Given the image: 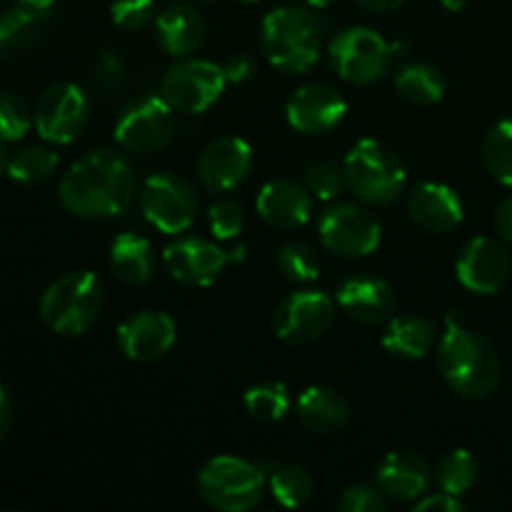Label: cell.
Here are the masks:
<instances>
[{
	"label": "cell",
	"instance_id": "obj_47",
	"mask_svg": "<svg viewBox=\"0 0 512 512\" xmlns=\"http://www.w3.org/2000/svg\"><path fill=\"white\" fill-rule=\"evenodd\" d=\"M440 3H443L448 10H453V13H460L463 8H468L470 0H440Z\"/></svg>",
	"mask_w": 512,
	"mask_h": 512
},
{
	"label": "cell",
	"instance_id": "obj_40",
	"mask_svg": "<svg viewBox=\"0 0 512 512\" xmlns=\"http://www.w3.org/2000/svg\"><path fill=\"white\" fill-rule=\"evenodd\" d=\"M123 75L125 68L120 55H115L113 50H103V53L98 55V60H95L93 83L98 85L100 90H105V93H110V90H115L123 83Z\"/></svg>",
	"mask_w": 512,
	"mask_h": 512
},
{
	"label": "cell",
	"instance_id": "obj_5",
	"mask_svg": "<svg viewBox=\"0 0 512 512\" xmlns=\"http://www.w3.org/2000/svg\"><path fill=\"white\" fill-rule=\"evenodd\" d=\"M348 190L365 205H390L403 195L405 173L403 160L383 140L363 138L350 148L343 160Z\"/></svg>",
	"mask_w": 512,
	"mask_h": 512
},
{
	"label": "cell",
	"instance_id": "obj_8",
	"mask_svg": "<svg viewBox=\"0 0 512 512\" xmlns=\"http://www.w3.org/2000/svg\"><path fill=\"white\" fill-rule=\"evenodd\" d=\"M140 213L165 235H183L198 218V195L185 178L175 173H158L140 188Z\"/></svg>",
	"mask_w": 512,
	"mask_h": 512
},
{
	"label": "cell",
	"instance_id": "obj_34",
	"mask_svg": "<svg viewBox=\"0 0 512 512\" xmlns=\"http://www.w3.org/2000/svg\"><path fill=\"white\" fill-rule=\"evenodd\" d=\"M305 188L310 190L315 200H323V203H333L340 195L348 190L345 183V170L343 165H338L335 160H315L313 165H308L305 170Z\"/></svg>",
	"mask_w": 512,
	"mask_h": 512
},
{
	"label": "cell",
	"instance_id": "obj_20",
	"mask_svg": "<svg viewBox=\"0 0 512 512\" xmlns=\"http://www.w3.org/2000/svg\"><path fill=\"white\" fill-rule=\"evenodd\" d=\"M435 473L430 465L410 450H393L385 455L375 470V485L388 495L393 503H415L430 493Z\"/></svg>",
	"mask_w": 512,
	"mask_h": 512
},
{
	"label": "cell",
	"instance_id": "obj_16",
	"mask_svg": "<svg viewBox=\"0 0 512 512\" xmlns=\"http://www.w3.org/2000/svg\"><path fill=\"white\" fill-rule=\"evenodd\" d=\"M118 348L133 363H158L173 350L178 328L168 313L140 310L118 325Z\"/></svg>",
	"mask_w": 512,
	"mask_h": 512
},
{
	"label": "cell",
	"instance_id": "obj_17",
	"mask_svg": "<svg viewBox=\"0 0 512 512\" xmlns=\"http://www.w3.org/2000/svg\"><path fill=\"white\" fill-rule=\"evenodd\" d=\"M290 128L303 135H328L348 115V100L328 83H308L290 95L285 105Z\"/></svg>",
	"mask_w": 512,
	"mask_h": 512
},
{
	"label": "cell",
	"instance_id": "obj_43",
	"mask_svg": "<svg viewBox=\"0 0 512 512\" xmlns=\"http://www.w3.org/2000/svg\"><path fill=\"white\" fill-rule=\"evenodd\" d=\"M495 230H498L500 240L512 245V195L498 205V213H495Z\"/></svg>",
	"mask_w": 512,
	"mask_h": 512
},
{
	"label": "cell",
	"instance_id": "obj_1",
	"mask_svg": "<svg viewBox=\"0 0 512 512\" xmlns=\"http://www.w3.org/2000/svg\"><path fill=\"white\" fill-rule=\"evenodd\" d=\"M138 193V173L118 148H93L80 155L60 180V203L85 220L125 213Z\"/></svg>",
	"mask_w": 512,
	"mask_h": 512
},
{
	"label": "cell",
	"instance_id": "obj_45",
	"mask_svg": "<svg viewBox=\"0 0 512 512\" xmlns=\"http://www.w3.org/2000/svg\"><path fill=\"white\" fill-rule=\"evenodd\" d=\"M360 8L370 10V13H393L398 10L405 0H355Z\"/></svg>",
	"mask_w": 512,
	"mask_h": 512
},
{
	"label": "cell",
	"instance_id": "obj_3",
	"mask_svg": "<svg viewBox=\"0 0 512 512\" xmlns=\"http://www.w3.org/2000/svg\"><path fill=\"white\" fill-rule=\"evenodd\" d=\"M325 23L315 8L283 5L265 15L260 48L273 68L285 75H303L318 63Z\"/></svg>",
	"mask_w": 512,
	"mask_h": 512
},
{
	"label": "cell",
	"instance_id": "obj_50",
	"mask_svg": "<svg viewBox=\"0 0 512 512\" xmlns=\"http://www.w3.org/2000/svg\"><path fill=\"white\" fill-rule=\"evenodd\" d=\"M190 3H195V5H210V3H215V0H190Z\"/></svg>",
	"mask_w": 512,
	"mask_h": 512
},
{
	"label": "cell",
	"instance_id": "obj_14",
	"mask_svg": "<svg viewBox=\"0 0 512 512\" xmlns=\"http://www.w3.org/2000/svg\"><path fill=\"white\" fill-rule=\"evenodd\" d=\"M88 115L90 105L83 90L63 80L40 93L33 110V125L45 143L70 145L83 135Z\"/></svg>",
	"mask_w": 512,
	"mask_h": 512
},
{
	"label": "cell",
	"instance_id": "obj_41",
	"mask_svg": "<svg viewBox=\"0 0 512 512\" xmlns=\"http://www.w3.org/2000/svg\"><path fill=\"white\" fill-rule=\"evenodd\" d=\"M463 510L465 505L460 503V498L445 493V490H440V493H425L423 498L415 500V508H413V512H463Z\"/></svg>",
	"mask_w": 512,
	"mask_h": 512
},
{
	"label": "cell",
	"instance_id": "obj_21",
	"mask_svg": "<svg viewBox=\"0 0 512 512\" xmlns=\"http://www.w3.org/2000/svg\"><path fill=\"white\" fill-rule=\"evenodd\" d=\"M395 305L398 300H395L393 288L383 278H373V275H355L338 288V308L355 323H388L395 315Z\"/></svg>",
	"mask_w": 512,
	"mask_h": 512
},
{
	"label": "cell",
	"instance_id": "obj_35",
	"mask_svg": "<svg viewBox=\"0 0 512 512\" xmlns=\"http://www.w3.org/2000/svg\"><path fill=\"white\" fill-rule=\"evenodd\" d=\"M278 268L290 283H313L320 275V260L310 245L305 243H288L278 253Z\"/></svg>",
	"mask_w": 512,
	"mask_h": 512
},
{
	"label": "cell",
	"instance_id": "obj_33",
	"mask_svg": "<svg viewBox=\"0 0 512 512\" xmlns=\"http://www.w3.org/2000/svg\"><path fill=\"white\" fill-rule=\"evenodd\" d=\"M483 160L488 173L512 188V120H500L483 140Z\"/></svg>",
	"mask_w": 512,
	"mask_h": 512
},
{
	"label": "cell",
	"instance_id": "obj_19",
	"mask_svg": "<svg viewBox=\"0 0 512 512\" xmlns=\"http://www.w3.org/2000/svg\"><path fill=\"white\" fill-rule=\"evenodd\" d=\"M313 200L305 185L290 178H275L260 188L255 208L273 230H298L313 215Z\"/></svg>",
	"mask_w": 512,
	"mask_h": 512
},
{
	"label": "cell",
	"instance_id": "obj_7",
	"mask_svg": "<svg viewBox=\"0 0 512 512\" xmlns=\"http://www.w3.org/2000/svg\"><path fill=\"white\" fill-rule=\"evenodd\" d=\"M398 45L388 43L378 30L353 25L330 40L328 55L335 73L350 85H373L390 73Z\"/></svg>",
	"mask_w": 512,
	"mask_h": 512
},
{
	"label": "cell",
	"instance_id": "obj_42",
	"mask_svg": "<svg viewBox=\"0 0 512 512\" xmlns=\"http://www.w3.org/2000/svg\"><path fill=\"white\" fill-rule=\"evenodd\" d=\"M223 70H225V78H228V83L240 85V83H245V80L253 78L255 60L250 58L248 53H235V55H230L228 63L223 65Z\"/></svg>",
	"mask_w": 512,
	"mask_h": 512
},
{
	"label": "cell",
	"instance_id": "obj_39",
	"mask_svg": "<svg viewBox=\"0 0 512 512\" xmlns=\"http://www.w3.org/2000/svg\"><path fill=\"white\" fill-rule=\"evenodd\" d=\"M155 0H113L110 18L123 30H140L155 20Z\"/></svg>",
	"mask_w": 512,
	"mask_h": 512
},
{
	"label": "cell",
	"instance_id": "obj_31",
	"mask_svg": "<svg viewBox=\"0 0 512 512\" xmlns=\"http://www.w3.org/2000/svg\"><path fill=\"white\" fill-rule=\"evenodd\" d=\"M268 490L283 508H303L315 493V480L300 465H278L268 475Z\"/></svg>",
	"mask_w": 512,
	"mask_h": 512
},
{
	"label": "cell",
	"instance_id": "obj_23",
	"mask_svg": "<svg viewBox=\"0 0 512 512\" xmlns=\"http://www.w3.org/2000/svg\"><path fill=\"white\" fill-rule=\"evenodd\" d=\"M408 210L428 233H450L463 223V200L443 183L415 185L408 193Z\"/></svg>",
	"mask_w": 512,
	"mask_h": 512
},
{
	"label": "cell",
	"instance_id": "obj_29",
	"mask_svg": "<svg viewBox=\"0 0 512 512\" xmlns=\"http://www.w3.org/2000/svg\"><path fill=\"white\" fill-rule=\"evenodd\" d=\"M243 405L245 413L250 415V420H255V423L260 425H273L280 423V420L290 413L293 398H290V390L285 383L265 380V383L253 385V388L245 393Z\"/></svg>",
	"mask_w": 512,
	"mask_h": 512
},
{
	"label": "cell",
	"instance_id": "obj_18",
	"mask_svg": "<svg viewBox=\"0 0 512 512\" xmlns=\"http://www.w3.org/2000/svg\"><path fill=\"white\" fill-rule=\"evenodd\" d=\"M455 273L470 293L495 295L505 288L510 278V255L500 240L478 235L460 250Z\"/></svg>",
	"mask_w": 512,
	"mask_h": 512
},
{
	"label": "cell",
	"instance_id": "obj_27",
	"mask_svg": "<svg viewBox=\"0 0 512 512\" xmlns=\"http://www.w3.org/2000/svg\"><path fill=\"white\" fill-rule=\"evenodd\" d=\"M395 88L415 105H438L445 98V78L435 65L425 60H410L395 73Z\"/></svg>",
	"mask_w": 512,
	"mask_h": 512
},
{
	"label": "cell",
	"instance_id": "obj_9",
	"mask_svg": "<svg viewBox=\"0 0 512 512\" xmlns=\"http://www.w3.org/2000/svg\"><path fill=\"white\" fill-rule=\"evenodd\" d=\"M225 85H228V78H225L223 65L213 63V60L180 58L165 73L160 93H163L165 103L178 113L200 115L218 103Z\"/></svg>",
	"mask_w": 512,
	"mask_h": 512
},
{
	"label": "cell",
	"instance_id": "obj_6",
	"mask_svg": "<svg viewBox=\"0 0 512 512\" xmlns=\"http://www.w3.org/2000/svg\"><path fill=\"white\" fill-rule=\"evenodd\" d=\"M268 490V478L250 460L218 455L198 473V493L210 508L220 512H245L258 508Z\"/></svg>",
	"mask_w": 512,
	"mask_h": 512
},
{
	"label": "cell",
	"instance_id": "obj_28",
	"mask_svg": "<svg viewBox=\"0 0 512 512\" xmlns=\"http://www.w3.org/2000/svg\"><path fill=\"white\" fill-rule=\"evenodd\" d=\"M43 18L45 15L20 5L0 15V58H13L38 45L45 33Z\"/></svg>",
	"mask_w": 512,
	"mask_h": 512
},
{
	"label": "cell",
	"instance_id": "obj_52",
	"mask_svg": "<svg viewBox=\"0 0 512 512\" xmlns=\"http://www.w3.org/2000/svg\"><path fill=\"white\" fill-rule=\"evenodd\" d=\"M0 3H3V0H0Z\"/></svg>",
	"mask_w": 512,
	"mask_h": 512
},
{
	"label": "cell",
	"instance_id": "obj_12",
	"mask_svg": "<svg viewBox=\"0 0 512 512\" xmlns=\"http://www.w3.org/2000/svg\"><path fill=\"white\" fill-rule=\"evenodd\" d=\"M243 258L245 248L223 250L218 243L198 238V235L178 238L163 253V263L170 278L190 285V288H208V285L218 283L225 268Z\"/></svg>",
	"mask_w": 512,
	"mask_h": 512
},
{
	"label": "cell",
	"instance_id": "obj_10",
	"mask_svg": "<svg viewBox=\"0 0 512 512\" xmlns=\"http://www.w3.org/2000/svg\"><path fill=\"white\" fill-rule=\"evenodd\" d=\"M318 235L325 250L338 258H365L375 253L383 225L360 203H333L318 220Z\"/></svg>",
	"mask_w": 512,
	"mask_h": 512
},
{
	"label": "cell",
	"instance_id": "obj_13",
	"mask_svg": "<svg viewBox=\"0 0 512 512\" xmlns=\"http://www.w3.org/2000/svg\"><path fill=\"white\" fill-rule=\"evenodd\" d=\"M333 323L335 300L323 290H295L273 310V333L295 348L320 340Z\"/></svg>",
	"mask_w": 512,
	"mask_h": 512
},
{
	"label": "cell",
	"instance_id": "obj_37",
	"mask_svg": "<svg viewBox=\"0 0 512 512\" xmlns=\"http://www.w3.org/2000/svg\"><path fill=\"white\" fill-rule=\"evenodd\" d=\"M208 228L218 240H233L243 233L245 213L238 200L220 195L208 210Z\"/></svg>",
	"mask_w": 512,
	"mask_h": 512
},
{
	"label": "cell",
	"instance_id": "obj_44",
	"mask_svg": "<svg viewBox=\"0 0 512 512\" xmlns=\"http://www.w3.org/2000/svg\"><path fill=\"white\" fill-rule=\"evenodd\" d=\"M13 415V398H10L8 388L0 383V443H3V438L13 428Z\"/></svg>",
	"mask_w": 512,
	"mask_h": 512
},
{
	"label": "cell",
	"instance_id": "obj_38",
	"mask_svg": "<svg viewBox=\"0 0 512 512\" xmlns=\"http://www.w3.org/2000/svg\"><path fill=\"white\" fill-rule=\"evenodd\" d=\"M393 500L378 485L358 483L343 490L338 500V510L343 512H388Z\"/></svg>",
	"mask_w": 512,
	"mask_h": 512
},
{
	"label": "cell",
	"instance_id": "obj_4",
	"mask_svg": "<svg viewBox=\"0 0 512 512\" xmlns=\"http://www.w3.org/2000/svg\"><path fill=\"white\" fill-rule=\"evenodd\" d=\"M103 303L105 293L98 275L90 270H73L45 288L38 313L50 333L75 338L93 328L103 313Z\"/></svg>",
	"mask_w": 512,
	"mask_h": 512
},
{
	"label": "cell",
	"instance_id": "obj_32",
	"mask_svg": "<svg viewBox=\"0 0 512 512\" xmlns=\"http://www.w3.org/2000/svg\"><path fill=\"white\" fill-rule=\"evenodd\" d=\"M58 163L60 158L55 150L45 148V145H28L10 158L8 178L20 185L45 183L55 173Z\"/></svg>",
	"mask_w": 512,
	"mask_h": 512
},
{
	"label": "cell",
	"instance_id": "obj_48",
	"mask_svg": "<svg viewBox=\"0 0 512 512\" xmlns=\"http://www.w3.org/2000/svg\"><path fill=\"white\" fill-rule=\"evenodd\" d=\"M8 165H10V158L8 153H5L3 143H0V180H3V175H8Z\"/></svg>",
	"mask_w": 512,
	"mask_h": 512
},
{
	"label": "cell",
	"instance_id": "obj_51",
	"mask_svg": "<svg viewBox=\"0 0 512 512\" xmlns=\"http://www.w3.org/2000/svg\"><path fill=\"white\" fill-rule=\"evenodd\" d=\"M245 3H258V0H245Z\"/></svg>",
	"mask_w": 512,
	"mask_h": 512
},
{
	"label": "cell",
	"instance_id": "obj_25",
	"mask_svg": "<svg viewBox=\"0 0 512 512\" xmlns=\"http://www.w3.org/2000/svg\"><path fill=\"white\" fill-rule=\"evenodd\" d=\"M438 340V328L430 318L423 315H398L388 320V328L383 333L385 353L403 360H420L433 350Z\"/></svg>",
	"mask_w": 512,
	"mask_h": 512
},
{
	"label": "cell",
	"instance_id": "obj_49",
	"mask_svg": "<svg viewBox=\"0 0 512 512\" xmlns=\"http://www.w3.org/2000/svg\"><path fill=\"white\" fill-rule=\"evenodd\" d=\"M305 3H308L310 8H315V10H323V8H330L335 0H305Z\"/></svg>",
	"mask_w": 512,
	"mask_h": 512
},
{
	"label": "cell",
	"instance_id": "obj_11",
	"mask_svg": "<svg viewBox=\"0 0 512 512\" xmlns=\"http://www.w3.org/2000/svg\"><path fill=\"white\" fill-rule=\"evenodd\" d=\"M115 140L123 150L148 155L158 153L173 140L175 115L163 95H145L120 110L113 128Z\"/></svg>",
	"mask_w": 512,
	"mask_h": 512
},
{
	"label": "cell",
	"instance_id": "obj_36",
	"mask_svg": "<svg viewBox=\"0 0 512 512\" xmlns=\"http://www.w3.org/2000/svg\"><path fill=\"white\" fill-rule=\"evenodd\" d=\"M33 125L28 103L10 90H0V143H15Z\"/></svg>",
	"mask_w": 512,
	"mask_h": 512
},
{
	"label": "cell",
	"instance_id": "obj_15",
	"mask_svg": "<svg viewBox=\"0 0 512 512\" xmlns=\"http://www.w3.org/2000/svg\"><path fill=\"white\" fill-rule=\"evenodd\" d=\"M253 170V148L238 135L215 138L200 150L195 173L208 193L228 195L248 180Z\"/></svg>",
	"mask_w": 512,
	"mask_h": 512
},
{
	"label": "cell",
	"instance_id": "obj_26",
	"mask_svg": "<svg viewBox=\"0 0 512 512\" xmlns=\"http://www.w3.org/2000/svg\"><path fill=\"white\" fill-rule=\"evenodd\" d=\"M155 250L138 233H120L110 243V270L125 285H145L155 275Z\"/></svg>",
	"mask_w": 512,
	"mask_h": 512
},
{
	"label": "cell",
	"instance_id": "obj_22",
	"mask_svg": "<svg viewBox=\"0 0 512 512\" xmlns=\"http://www.w3.org/2000/svg\"><path fill=\"white\" fill-rule=\"evenodd\" d=\"M155 38L173 58H190L203 48L208 23L193 3H170L155 15Z\"/></svg>",
	"mask_w": 512,
	"mask_h": 512
},
{
	"label": "cell",
	"instance_id": "obj_30",
	"mask_svg": "<svg viewBox=\"0 0 512 512\" xmlns=\"http://www.w3.org/2000/svg\"><path fill=\"white\" fill-rule=\"evenodd\" d=\"M433 473H435V480H438L440 490L455 495V498H463V495H468L470 490L475 488V483H478L480 468H478V460L473 458L470 450L458 448L445 453L443 458L438 460Z\"/></svg>",
	"mask_w": 512,
	"mask_h": 512
},
{
	"label": "cell",
	"instance_id": "obj_24",
	"mask_svg": "<svg viewBox=\"0 0 512 512\" xmlns=\"http://www.w3.org/2000/svg\"><path fill=\"white\" fill-rule=\"evenodd\" d=\"M300 425L315 435H333L343 430L350 420V403L340 390L330 385H310L298 398Z\"/></svg>",
	"mask_w": 512,
	"mask_h": 512
},
{
	"label": "cell",
	"instance_id": "obj_2",
	"mask_svg": "<svg viewBox=\"0 0 512 512\" xmlns=\"http://www.w3.org/2000/svg\"><path fill=\"white\" fill-rule=\"evenodd\" d=\"M438 368L445 385L458 398L485 400L500 383V355L485 335L465 328L458 313L445 320V333L438 345Z\"/></svg>",
	"mask_w": 512,
	"mask_h": 512
},
{
	"label": "cell",
	"instance_id": "obj_46",
	"mask_svg": "<svg viewBox=\"0 0 512 512\" xmlns=\"http://www.w3.org/2000/svg\"><path fill=\"white\" fill-rule=\"evenodd\" d=\"M15 3H18L20 8H28V10H33V13L48 15L50 10H53L55 0H15Z\"/></svg>",
	"mask_w": 512,
	"mask_h": 512
}]
</instances>
